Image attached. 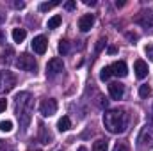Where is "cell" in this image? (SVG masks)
<instances>
[{"mask_svg":"<svg viewBox=\"0 0 153 151\" xmlns=\"http://www.w3.org/2000/svg\"><path fill=\"white\" fill-rule=\"evenodd\" d=\"M13 5H14L16 9H23V7H25V2H14Z\"/></svg>","mask_w":153,"mask_h":151,"instance_id":"f1b7e54d","label":"cell"},{"mask_svg":"<svg viewBox=\"0 0 153 151\" xmlns=\"http://www.w3.org/2000/svg\"><path fill=\"white\" fill-rule=\"evenodd\" d=\"M46 46H48V41L45 36H36L32 39V50L38 53V55H43L46 52Z\"/></svg>","mask_w":153,"mask_h":151,"instance_id":"9c48e42d","label":"cell"},{"mask_svg":"<svg viewBox=\"0 0 153 151\" xmlns=\"http://www.w3.org/2000/svg\"><path fill=\"white\" fill-rule=\"evenodd\" d=\"M137 142H139V146L144 148V150H153V126L152 124H146V126L141 130V133H139V137H137Z\"/></svg>","mask_w":153,"mask_h":151,"instance_id":"3957f363","label":"cell"},{"mask_svg":"<svg viewBox=\"0 0 153 151\" xmlns=\"http://www.w3.org/2000/svg\"><path fill=\"white\" fill-rule=\"evenodd\" d=\"M114 151H128V148H126V144H123V142H117L114 146Z\"/></svg>","mask_w":153,"mask_h":151,"instance_id":"d4e9b609","label":"cell"},{"mask_svg":"<svg viewBox=\"0 0 153 151\" xmlns=\"http://www.w3.org/2000/svg\"><path fill=\"white\" fill-rule=\"evenodd\" d=\"M135 23H139L141 27H144V29H150L153 27V11H141L137 16H135Z\"/></svg>","mask_w":153,"mask_h":151,"instance_id":"52a82bcc","label":"cell"},{"mask_svg":"<svg viewBox=\"0 0 153 151\" xmlns=\"http://www.w3.org/2000/svg\"><path fill=\"white\" fill-rule=\"evenodd\" d=\"M103 44H105V39H100V41H98V44H96V52H100V50L103 48Z\"/></svg>","mask_w":153,"mask_h":151,"instance_id":"83f0119b","label":"cell"},{"mask_svg":"<svg viewBox=\"0 0 153 151\" xmlns=\"http://www.w3.org/2000/svg\"><path fill=\"white\" fill-rule=\"evenodd\" d=\"M61 21H62V18H61L59 14H55V16H52V18L48 20L46 27H48V29H57V27L61 25Z\"/></svg>","mask_w":153,"mask_h":151,"instance_id":"e0dca14e","label":"cell"},{"mask_svg":"<svg viewBox=\"0 0 153 151\" xmlns=\"http://www.w3.org/2000/svg\"><path fill=\"white\" fill-rule=\"evenodd\" d=\"M29 151H41V150H29Z\"/></svg>","mask_w":153,"mask_h":151,"instance_id":"e575fe53","label":"cell"},{"mask_svg":"<svg viewBox=\"0 0 153 151\" xmlns=\"http://www.w3.org/2000/svg\"><path fill=\"white\" fill-rule=\"evenodd\" d=\"M107 141H103V139H98L94 144H93V151H107Z\"/></svg>","mask_w":153,"mask_h":151,"instance_id":"ac0fdd59","label":"cell"},{"mask_svg":"<svg viewBox=\"0 0 153 151\" xmlns=\"http://www.w3.org/2000/svg\"><path fill=\"white\" fill-rule=\"evenodd\" d=\"M111 70H112V75L119 76V78L128 75V68H126V62L125 61H116L114 64L111 66Z\"/></svg>","mask_w":153,"mask_h":151,"instance_id":"7c38bea8","label":"cell"},{"mask_svg":"<svg viewBox=\"0 0 153 151\" xmlns=\"http://www.w3.org/2000/svg\"><path fill=\"white\" fill-rule=\"evenodd\" d=\"M109 94H111L112 100H121L123 94H125V85L119 84V82H112L109 85Z\"/></svg>","mask_w":153,"mask_h":151,"instance_id":"30bf717a","label":"cell"},{"mask_svg":"<svg viewBox=\"0 0 153 151\" xmlns=\"http://www.w3.org/2000/svg\"><path fill=\"white\" fill-rule=\"evenodd\" d=\"M5 109H7V101H5V100H0V114L4 112Z\"/></svg>","mask_w":153,"mask_h":151,"instance_id":"4316f807","label":"cell"},{"mask_svg":"<svg viewBox=\"0 0 153 151\" xmlns=\"http://www.w3.org/2000/svg\"><path fill=\"white\" fill-rule=\"evenodd\" d=\"M93 25H94V16H93V14H84V16L78 20V29H80L82 32H89Z\"/></svg>","mask_w":153,"mask_h":151,"instance_id":"8fae6325","label":"cell"},{"mask_svg":"<svg viewBox=\"0 0 153 151\" xmlns=\"http://www.w3.org/2000/svg\"><path fill=\"white\" fill-rule=\"evenodd\" d=\"M61 71H64V62H62V59H59V57L50 59L48 64H46V75H57V73H61Z\"/></svg>","mask_w":153,"mask_h":151,"instance_id":"ba28073f","label":"cell"},{"mask_svg":"<svg viewBox=\"0 0 153 151\" xmlns=\"http://www.w3.org/2000/svg\"><path fill=\"white\" fill-rule=\"evenodd\" d=\"M152 94V89H150V85L148 84H143L141 87H139V96L141 98H148Z\"/></svg>","mask_w":153,"mask_h":151,"instance_id":"44dd1931","label":"cell"},{"mask_svg":"<svg viewBox=\"0 0 153 151\" xmlns=\"http://www.w3.org/2000/svg\"><path fill=\"white\" fill-rule=\"evenodd\" d=\"M16 68H20L22 71H36L38 62H36V59H34L32 55L22 53V55H18V59H16Z\"/></svg>","mask_w":153,"mask_h":151,"instance_id":"277c9868","label":"cell"},{"mask_svg":"<svg viewBox=\"0 0 153 151\" xmlns=\"http://www.w3.org/2000/svg\"><path fill=\"white\" fill-rule=\"evenodd\" d=\"M84 4H85V5H94L96 2H94V0H84Z\"/></svg>","mask_w":153,"mask_h":151,"instance_id":"f546056e","label":"cell"},{"mask_svg":"<svg viewBox=\"0 0 153 151\" xmlns=\"http://www.w3.org/2000/svg\"><path fill=\"white\" fill-rule=\"evenodd\" d=\"M57 128H59V132H68V130L71 128V121H70V117H68V115H62V117L57 121Z\"/></svg>","mask_w":153,"mask_h":151,"instance_id":"9a60e30c","label":"cell"},{"mask_svg":"<svg viewBox=\"0 0 153 151\" xmlns=\"http://www.w3.org/2000/svg\"><path fill=\"white\" fill-rule=\"evenodd\" d=\"M109 53H116V46H109V50H107Z\"/></svg>","mask_w":153,"mask_h":151,"instance_id":"4dcf8cb0","label":"cell"},{"mask_svg":"<svg viewBox=\"0 0 153 151\" xmlns=\"http://www.w3.org/2000/svg\"><path fill=\"white\" fill-rule=\"evenodd\" d=\"M76 151H87V150H85L84 146H80V148H78V150H76Z\"/></svg>","mask_w":153,"mask_h":151,"instance_id":"d6a6232c","label":"cell"},{"mask_svg":"<svg viewBox=\"0 0 153 151\" xmlns=\"http://www.w3.org/2000/svg\"><path fill=\"white\" fill-rule=\"evenodd\" d=\"M128 38H130V39H134V41H135V39H137V34H128Z\"/></svg>","mask_w":153,"mask_h":151,"instance_id":"1f68e13d","label":"cell"},{"mask_svg":"<svg viewBox=\"0 0 153 151\" xmlns=\"http://www.w3.org/2000/svg\"><path fill=\"white\" fill-rule=\"evenodd\" d=\"M144 53L148 55L150 61H153V44H146V46H144Z\"/></svg>","mask_w":153,"mask_h":151,"instance_id":"cb8c5ba5","label":"cell"},{"mask_svg":"<svg viewBox=\"0 0 153 151\" xmlns=\"http://www.w3.org/2000/svg\"><path fill=\"white\" fill-rule=\"evenodd\" d=\"M52 133L46 130V126H43V124H39V142L41 144H50L52 142Z\"/></svg>","mask_w":153,"mask_h":151,"instance_id":"5bb4252c","label":"cell"},{"mask_svg":"<svg viewBox=\"0 0 153 151\" xmlns=\"http://www.w3.org/2000/svg\"><path fill=\"white\" fill-rule=\"evenodd\" d=\"M75 7H76V4L73 2V0H71V2H66V4H64V9H66V11H73Z\"/></svg>","mask_w":153,"mask_h":151,"instance_id":"484cf974","label":"cell"},{"mask_svg":"<svg viewBox=\"0 0 153 151\" xmlns=\"http://www.w3.org/2000/svg\"><path fill=\"white\" fill-rule=\"evenodd\" d=\"M111 76H112V70H111V66H105V68L100 71V80H102V82H107Z\"/></svg>","mask_w":153,"mask_h":151,"instance_id":"d6986e66","label":"cell"},{"mask_svg":"<svg viewBox=\"0 0 153 151\" xmlns=\"http://www.w3.org/2000/svg\"><path fill=\"white\" fill-rule=\"evenodd\" d=\"M39 112H41L43 117H50V115H53V114L57 112V101H55L53 98H46V100H43L41 105H39Z\"/></svg>","mask_w":153,"mask_h":151,"instance_id":"8992f818","label":"cell"},{"mask_svg":"<svg viewBox=\"0 0 153 151\" xmlns=\"http://www.w3.org/2000/svg\"><path fill=\"white\" fill-rule=\"evenodd\" d=\"M134 70H135V75L137 78H146L148 76V64L144 62V61H135V64H134Z\"/></svg>","mask_w":153,"mask_h":151,"instance_id":"4fadbf2b","label":"cell"},{"mask_svg":"<svg viewBox=\"0 0 153 151\" xmlns=\"http://www.w3.org/2000/svg\"><path fill=\"white\" fill-rule=\"evenodd\" d=\"M16 85V78L11 71H0V94L9 93Z\"/></svg>","mask_w":153,"mask_h":151,"instance_id":"5b68a950","label":"cell"},{"mask_svg":"<svg viewBox=\"0 0 153 151\" xmlns=\"http://www.w3.org/2000/svg\"><path fill=\"white\" fill-rule=\"evenodd\" d=\"M30 109H32V96L30 93H20L16 94V114L22 123V126H29L30 123Z\"/></svg>","mask_w":153,"mask_h":151,"instance_id":"7a4b0ae2","label":"cell"},{"mask_svg":"<svg viewBox=\"0 0 153 151\" xmlns=\"http://www.w3.org/2000/svg\"><path fill=\"white\" fill-rule=\"evenodd\" d=\"M2 146H4V142H2V141H0V148H2Z\"/></svg>","mask_w":153,"mask_h":151,"instance_id":"836d02e7","label":"cell"},{"mask_svg":"<svg viewBox=\"0 0 153 151\" xmlns=\"http://www.w3.org/2000/svg\"><path fill=\"white\" fill-rule=\"evenodd\" d=\"M0 130H2V132H5V133H9V132L13 130V121H9V119L0 121Z\"/></svg>","mask_w":153,"mask_h":151,"instance_id":"7402d4cb","label":"cell"},{"mask_svg":"<svg viewBox=\"0 0 153 151\" xmlns=\"http://www.w3.org/2000/svg\"><path fill=\"white\" fill-rule=\"evenodd\" d=\"M103 124L111 133H123L126 130L128 121H126V115L123 110L112 109V110H107L103 114Z\"/></svg>","mask_w":153,"mask_h":151,"instance_id":"6da1fadb","label":"cell"},{"mask_svg":"<svg viewBox=\"0 0 153 151\" xmlns=\"http://www.w3.org/2000/svg\"><path fill=\"white\" fill-rule=\"evenodd\" d=\"M59 5V2L55 0V2H43V4H39V11H50V9H53V7H57Z\"/></svg>","mask_w":153,"mask_h":151,"instance_id":"ffe728a7","label":"cell"},{"mask_svg":"<svg viewBox=\"0 0 153 151\" xmlns=\"http://www.w3.org/2000/svg\"><path fill=\"white\" fill-rule=\"evenodd\" d=\"M25 38H27V30L25 29H20V27L13 29V41L14 43H22Z\"/></svg>","mask_w":153,"mask_h":151,"instance_id":"2e32d148","label":"cell"},{"mask_svg":"<svg viewBox=\"0 0 153 151\" xmlns=\"http://www.w3.org/2000/svg\"><path fill=\"white\" fill-rule=\"evenodd\" d=\"M68 52H70V41H66V39H64V41H61V43H59V53L66 55Z\"/></svg>","mask_w":153,"mask_h":151,"instance_id":"603a6c76","label":"cell"}]
</instances>
